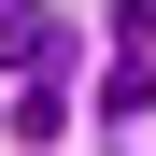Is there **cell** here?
Returning <instances> with one entry per match:
<instances>
[{
	"instance_id": "obj_1",
	"label": "cell",
	"mask_w": 156,
	"mask_h": 156,
	"mask_svg": "<svg viewBox=\"0 0 156 156\" xmlns=\"http://www.w3.org/2000/svg\"><path fill=\"white\" fill-rule=\"evenodd\" d=\"M99 114H114V128H128V114H156V57H142V43L99 71Z\"/></svg>"
},
{
	"instance_id": "obj_2",
	"label": "cell",
	"mask_w": 156,
	"mask_h": 156,
	"mask_svg": "<svg viewBox=\"0 0 156 156\" xmlns=\"http://www.w3.org/2000/svg\"><path fill=\"white\" fill-rule=\"evenodd\" d=\"M57 43V0H0V57H43Z\"/></svg>"
}]
</instances>
